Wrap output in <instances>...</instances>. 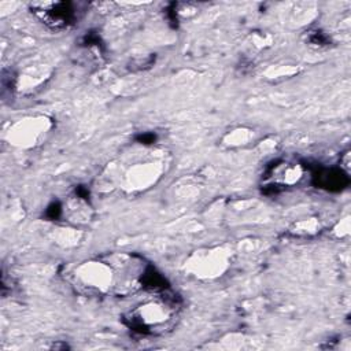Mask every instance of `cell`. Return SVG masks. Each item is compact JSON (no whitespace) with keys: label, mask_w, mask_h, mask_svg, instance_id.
Here are the masks:
<instances>
[{"label":"cell","mask_w":351,"mask_h":351,"mask_svg":"<svg viewBox=\"0 0 351 351\" xmlns=\"http://www.w3.org/2000/svg\"><path fill=\"white\" fill-rule=\"evenodd\" d=\"M147 266L134 255L114 254L78 266L73 278L84 292L126 295L141 287Z\"/></svg>","instance_id":"1"},{"label":"cell","mask_w":351,"mask_h":351,"mask_svg":"<svg viewBox=\"0 0 351 351\" xmlns=\"http://www.w3.org/2000/svg\"><path fill=\"white\" fill-rule=\"evenodd\" d=\"M178 304L180 300L174 293L165 292L162 302L144 304L130 311L125 317V324L132 330L143 335L159 332L177 313Z\"/></svg>","instance_id":"2"},{"label":"cell","mask_w":351,"mask_h":351,"mask_svg":"<svg viewBox=\"0 0 351 351\" xmlns=\"http://www.w3.org/2000/svg\"><path fill=\"white\" fill-rule=\"evenodd\" d=\"M36 14L51 27L60 29L67 27L75 19V10L71 3L56 1V3H44L34 4Z\"/></svg>","instance_id":"3"},{"label":"cell","mask_w":351,"mask_h":351,"mask_svg":"<svg viewBox=\"0 0 351 351\" xmlns=\"http://www.w3.org/2000/svg\"><path fill=\"white\" fill-rule=\"evenodd\" d=\"M318 184L321 188H326L330 191H339L348 184V177L343 170H325L319 171L317 176Z\"/></svg>","instance_id":"4"},{"label":"cell","mask_w":351,"mask_h":351,"mask_svg":"<svg viewBox=\"0 0 351 351\" xmlns=\"http://www.w3.org/2000/svg\"><path fill=\"white\" fill-rule=\"evenodd\" d=\"M60 204L59 203H52L49 207H48V210H47V214H48V217H51V218H58L59 217V214H60Z\"/></svg>","instance_id":"5"},{"label":"cell","mask_w":351,"mask_h":351,"mask_svg":"<svg viewBox=\"0 0 351 351\" xmlns=\"http://www.w3.org/2000/svg\"><path fill=\"white\" fill-rule=\"evenodd\" d=\"M138 140H140L141 143H145V144H147V143H152V141L155 140V136H154V134H148V133H147V134L140 136V137H138Z\"/></svg>","instance_id":"6"}]
</instances>
